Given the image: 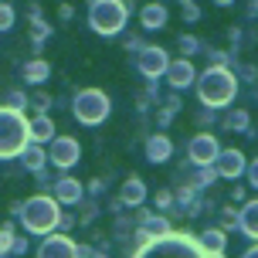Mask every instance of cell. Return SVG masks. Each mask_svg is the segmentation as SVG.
Here are the masks:
<instances>
[{
	"instance_id": "28",
	"label": "cell",
	"mask_w": 258,
	"mask_h": 258,
	"mask_svg": "<svg viewBox=\"0 0 258 258\" xmlns=\"http://www.w3.org/2000/svg\"><path fill=\"white\" fill-rule=\"evenodd\" d=\"M14 21H17V11H14L7 0H0V31H11Z\"/></svg>"
},
{
	"instance_id": "11",
	"label": "cell",
	"mask_w": 258,
	"mask_h": 258,
	"mask_svg": "<svg viewBox=\"0 0 258 258\" xmlns=\"http://www.w3.org/2000/svg\"><path fill=\"white\" fill-rule=\"evenodd\" d=\"M163 78H167V85H170L173 92H183V89H190L194 82H197L190 58H180V61H170V64H167V72H163Z\"/></svg>"
},
{
	"instance_id": "13",
	"label": "cell",
	"mask_w": 258,
	"mask_h": 258,
	"mask_svg": "<svg viewBox=\"0 0 258 258\" xmlns=\"http://www.w3.org/2000/svg\"><path fill=\"white\" fill-rule=\"evenodd\" d=\"M167 7L160 4V0H153V4H143L140 7V21H143V31H160V27L167 24Z\"/></svg>"
},
{
	"instance_id": "18",
	"label": "cell",
	"mask_w": 258,
	"mask_h": 258,
	"mask_svg": "<svg viewBox=\"0 0 258 258\" xmlns=\"http://www.w3.org/2000/svg\"><path fill=\"white\" fill-rule=\"evenodd\" d=\"M143 201H146V183H143L140 177H129V180L122 183V194H119V204H126V207H140Z\"/></svg>"
},
{
	"instance_id": "42",
	"label": "cell",
	"mask_w": 258,
	"mask_h": 258,
	"mask_svg": "<svg viewBox=\"0 0 258 258\" xmlns=\"http://www.w3.org/2000/svg\"><path fill=\"white\" fill-rule=\"evenodd\" d=\"M245 258H258V245H251V248H248V251H245Z\"/></svg>"
},
{
	"instance_id": "29",
	"label": "cell",
	"mask_w": 258,
	"mask_h": 258,
	"mask_svg": "<svg viewBox=\"0 0 258 258\" xmlns=\"http://www.w3.org/2000/svg\"><path fill=\"white\" fill-rule=\"evenodd\" d=\"M180 14H183V24H197V21H201V7H197V0H194V4H183Z\"/></svg>"
},
{
	"instance_id": "2",
	"label": "cell",
	"mask_w": 258,
	"mask_h": 258,
	"mask_svg": "<svg viewBox=\"0 0 258 258\" xmlns=\"http://www.w3.org/2000/svg\"><path fill=\"white\" fill-rule=\"evenodd\" d=\"M129 11H133V0H99L89 7V24L95 34L112 38V34H122Z\"/></svg>"
},
{
	"instance_id": "22",
	"label": "cell",
	"mask_w": 258,
	"mask_h": 258,
	"mask_svg": "<svg viewBox=\"0 0 258 258\" xmlns=\"http://www.w3.org/2000/svg\"><path fill=\"white\" fill-rule=\"evenodd\" d=\"M21 160H24V167H27V170L41 173V170H44V160H48V153L41 150L38 143H27V146H24V153H21Z\"/></svg>"
},
{
	"instance_id": "27",
	"label": "cell",
	"mask_w": 258,
	"mask_h": 258,
	"mask_svg": "<svg viewBox=\"0 0 258 258\" xmlns=\"http://www.w3.org/2000/svg\"><path fill=\"white\" fill-rule=\"evenodd\" d=\"M177 48H180V54H183V58H190V54H197V51H201V41L194 38V34H180Z\"/></svg>"
},
{
	"instance_id": "9",
	"label": "cell",
	"mask_w": 258,
	"mask_h": 258,
	"mask_svg": "<svg viewBox=\"0 0 258 258\" xmlns=\"http://www.w3.org/2000/svg\"><path fill=\"white\" fill-rule=\"evenodd\" d=\"M78 156H82V150H78V140H72V136H54L51 146H48V160H51L58 170L75 167Z\"/></svg>"
},
{
	"instance_id": "7",
	"label": "cell",
	"mask_w": 258,
	"mask_h": 258,
	"mask_svg": "<svg viewBox=\"0 0 258 258\" xmlns=\"http://www.w3.org/2000/svg\"><path fill=\"white\" fill-rule=\"evenodd\" d=\"M221 153V143L214 133H197L190 143H187V160L190 167H214V160Z\"/></svg>"
},
{
	"instance_id": "24",
	"label": "cell",
	"mask_w": 258,
	"mask_h": 258,
	"mask_svg": "<svg viewBox=\"0 0 258 258\" xmlns=\"http://www.w3.org/2000/svg\"><path fill=\"white\" fill-rule=\"evenodd\" d=\"M224 129H231V133H248V129H251V119H248L245 109H234V112L224 116Z\"/></svg>"
},
{
	"instance_id": "35",
	"label": "cell",
	"mask_w": 258,
	"mask_h": 258,
	"mask_svg": "<svg viewBox=\"0 0 258 258\" xmlns=\"http://www.w3.org/2000/svg\"><path fill=\"white\" fill-rule=\"evenodd\" d=\"M143 48H146V44H143V38H140V34H133V38H126V51H136V54H140Z\"/></svg>"
},
{
	"instance_id": "14",
	"label": "cell",
	"mask_w": 258,
	"mask_h": 258,
	"mask_svg": "<svg viewBox=\"0 0 258 258\" xmlns=\"http://www.w3.org/2000/svg\"><path fill=\"white\" fill-rule=\"evenodd\" d=\"M238 231L258 241V197L241 204V211H238Z\"/></svg>"
},
{
	"instance_id": "36",
	"label": "cell",
	"mask_w": 258,
	"mask_h": 258,
	"mask_svg": "<svg viewBox=\"0 0 258 258\" xmlns=\"http://www.w3.org/2000/svg\"><path fill=\"white\" fill-rule=\"evenodd\" d=\"M197 119H201V126H214V119H218V116H214V109H204Z\"/></svg>"
},
{
	"instance_id": "6",
	"label": "cell",
	"mask_w": 258,
	"mask_h": 258,
	"mask_svg": "<svg viewBox=\"0 0 258 258\" xmlns=\"http://www.w3.org/2000/svg\"><path fill=\"white\" fill-rule=\"evenodd\" d=\"M72 112H75L78 122H85V126H99V122L109 119L112 102H109V95H105L102 89H82V92H75Z\"/></svg>"
},
{
	"instance_id": "45",
	"label": "cell",
	"mask_w": 258,
	"mask_h": 258,
	"mask_svg": "<svg viewBox=\"0 0 258 258\" xmlns=\"http://www.w3.org/2000/svg\"><path fill=\"white\" fill-rule=\"evenodd\" d=\"M177 4H180V7H183V4H194V0H177Z\"/></svg>"
},
{
	"instance_id": "39",
	"label": "cell",
	"mask_w": 258,
	"mask_h": 258,
	"mask_svg": "<svg viewBox=\"0 0 258 258\" xmlns=\"http://www.w3.org/2000/svg\"><path fill=\"white\" fill-rule=\"evenodd\" d=\"M255 68H251V64H241V78H245V82H255Z\"/></svg>"
},
{
	"instance_id": "43",
	"label": "cell",
	"mask_w": 258,
	"mask_h": 258,
	"mask_svg": "<svg viewBox=\"0 0 258 258\" xmlns=\"http://www.w3.org/2000/svg\"><path fill=\"white\" fill-rule=\"evenodd\" d=\"M204 258H224V251H204Z\"/></svg>"
},
{
	"instance_id": "21",
	"label": "cell",
	"mask_w": 258,
	"mask_h": 258,
	"mask_svg": "<svg viewBox=\"0 0 258 258\" xmlns=\"http://www.w3.org/2000/svg\"><path fill=\"white\" fill-rule=\"evenodd\" d=\"M48 75H51V68H48L44 58H34V61L24 64V82L27 85H41V82H48Z\"/></svg>"
},
{
	"instance_id": "12",
	"label": "cell",
	"mask_w": 258,
	"mask_h": 258,
	"mask_svg": "<svg viewBox=\"0 0 258 258\" xmlns=\"http://www.w3.org/2000/svg\"><path fill=\"white\" fill-rule=\"evenodd\" d=\"M170 153H173V143H170L167 133H153V136L146 140V160H150V163H167Z\"/></svg>"
},
{
	"instance_id": "23",
	"label": "cell",
	"mask_w": 258,
	"mask_h": 258,
	"mask_svg": "<svg viewBox=\"0 0 258 258\" xmlns=\"http://www.w3.org/2000/svg\"><path fill=\"white\" fill-rule=\"evenodd\" d=\"M214 180H218L214 167H197V170L190 173V180H187V183H190L194 190L201 194V190H207V187H214Z\"/></svg>"
},
{
	"instance_id": "26",
	"label": "cell",
	"mask_w": 258,
	"mask_h": 258,
	"mask_svg": "<svg viewBox=\"0 0 258 258\" xmlns=\"http://www.w3.org/2000/svg\"><path fill=\"white\" fill-rule=\"evenodd\" d=\"M173 197H177V204H180L183 211H187L190 204H197V190H194L190 183H183V187H177V194H173Z\"/></svg>"
},
{
	"instance_id": "19",
	"label": "cell",
	"mask_w": 258,
	"mask_h": 258,
	"mask_svg": "<svg viewBox=\"0 0 258 258\" xmlns=\"http://www.w3.org/2000/svg\"><path fill=\"white\" fill-rule=\"evenodd\" d=\"M48 38H51V24L41 17V7H38V4H31V41H34V48H41Z\"/></svg>"
},
{
	"instance_id": "38",
	"label": "cell",
	"mask_w": 258,
	"mask_h": 258,
	"mask_svg": "<svg viewBox=\"0 0 258 258\" xmlns=\"http://www.w3.org/2000/svg\"><path fill=\"white\" fill-rule=\"evenodd\" d=\"M72 4H58V17H61V21H72Z\"/></svg>"
},
{
	"instance_id": "30",
	"label": "cell",
	"mask_w": 258,
	"mask_h": 258,
	"mask_svg": "<svg viewBox=\"0 0 258 258\" xmlns=\"http://www.w3.org/2000/svg\"><path fill=\"white\" fill-rule=\"evenodd\" d=\"M48 105H51V99H48L44 92H38V95H34V102H31V109H34L38 116H48Z\"/></svg>"
},
{
	"instance_id": "47",
	"label": "cell",
	"mask_w": 258,
	"mask_h": 258,
	"mask_svg": "<svg viewBox=\"0 0 258 258\" xmlns=\"http://www.w3.org/2000/svg\"><path fill=\"white\" fill-rule=\"evenodd\" d=\"M160 4H163V0H160Z\"/></svg>"
},
{
	"instance_id": "32",
	"label": "cell",
	"mask_w": 258,
	"mask_h": 258,
	"mask_svg": "<svg viewBox=\"0 0 258 258\" xmlns=\"http://www.w3.org/2000/svg\"><path fill=\"white\" fill-rule=\"evenodd\" d=\"M245 177H248V183H251V187L258 190V156H255V160H251V163L245 167Z\"/></svg>"
},
{
	"instance_id": "3",
	"label": "cell",
	"mask_w": 258,
	"mask_h": 258,
	"mask_svg": "<svg viewBox=\"0 0 258 258\" xmlns=\"http://www.w3.org/2000/svg\"><path fill=\"white\" fill-rule=\"evenodd\" d=\"M21 221H24L27 231L34 234H48L51 228H58V221H61V211H58V201L48 197V194H38V197H31L21 204Z\"/></svg>"
},
{
	"instance_id": "25",
	"label": "cell",
	"mask_w": 258,
	"mask_h": 258,
	"mask_svg": "<svg viewBox=\"0 0 258 258\" xmlns=\"http://www.w3.org/2000/svg\"><path fill=\"white\" fill-rule=\"evenodd\" d=\"M218 221H221V231H224V234H228V231H238V207H234V204L221 207Z\"/></svg>"
},
{
	"instance_id": "34",
	"label": "cell",
	"mask_w": 258,
	"mask_h": 258,
	"mask_svg": "<svg viewBox=\"0 0 258 258\" xmlns=\"http://www.w3.org/2000/svg\"><path fill=\"white\" fill-rule=\"evenodd\" d=\"M170 204H173V194H170V190H156V207H160V211H167Z\"/></svg>"
},
{
	"instance_id": "20",
	"label": "cell",
	"mask_w": 258,
	"mask_h": 258,
	"mask_svg": "<svg viewBox=\"0 0 258 258\" xmlns=\"http://www.w3.org/2000/svg\"><path fill=\"white\" fill-rule=\"evenodd\" d=\"M197 248H201V251H224V248H228V234L221 231V228H207V231H201V238H197Z\"/></svg>"
},
{
	"instance_id": "41",
	"label": "cell",
	"mask_w": 258,
	"mask_h": 258,
	"mask_svg": "<svg viewBox=\"0 0 258 258\" xmlns=\"http://www.w3.org/2000/svg\"><path fill=\"white\" fill-rule=\"evenodd\" d=\"M231 4H238V0H214V7H231Z\"/></svg>"
},
{
	"instance_id": "37",
	"label": "cell",
	"mask_w": 258,
	"mask_h": 258,
	"mask_svg": "<svg viewBox=\"0 0 258 258\" xmlns=\"http://www.w3.org/2000/svg\"><path fill=\"white\" fill-rule=\"evenodd\" d=\"M228 197H231L234 204H245V201H248V197H245V187H234V190L228 194Z\"/></svg>"
},
{
	"instance_id": "44",
	"label": "cell",
	"mask_w": 258,
	"mask_h": 258,
	"mask_svg": "<svg viewBox=\"0 0 258 258\" xmlns=\"http://www.w3.org/2000/svg\"><path fill=\"white\" fill-rule=\"evenodd\" d=\"M248 14H251V17L258 14V0H251V7H248Z\"/></svg>"
},
{
	"instance_id": "5",
	"label": "cell",
	"mask_w": 258,
	"mask_h": 258,
	"mask_svg": "<svg viewBox=\"0 0 258 258\" xmlns=\"http://www.w3.org/2000/svg\"><path fill=\"white\" fill-rule=\"evenodd\" d=\"M136 258H204V251L197 248L194 238L170 231L163 238H153L150 245H143V251Z\"/></svg>"
},
{
	"instance_id": "15",
	"label": "cell",
	"mask_w": 258,
	"mask_h": 258,
	"mask_svg": "<svg viewBox=\"0 0 258 258\" xmlns=\"http://www.w3.org/2000/svg\"><path fill=\"white\" fill-rule=\"evenodd\" d=\"M82 197H85V187L78 180H72V177L54 183V201L58 204H82Z\"/></svg>"
},
{
	"instance_id": "8",
	"label": "cell",
	"mask_w": 258,
	"mask_h": 258,
	"mask_svg": "<svg viewBox=\"0 0 258 258\" xmlns=\"http://www.w3.org/2000/svg\"><path fill=\"white\" fill-rule=\"evenodd\" d=\"M170 64V54L163 51V48H156V44H146L140 54H136V68H140L143 75L150 78V82H156V78H163V72H167Z\"/></svg>"
},
{
	"instance_id": "46",
	"label": "cell",
	"mask_w": 258,
	"mask_h": 258,
	"mask_svg": "<svg viewBox=\"0 0 258 258\" xmlns=\"http://www.w3.org/2000/svg\"><path fill=\"white\" fill-rule=\"evenodd\" d=\"M85 4H89V7H92V4H99V0H85Z\"/></svg>"
},
{
	"instance_id": "4",
	"label": "cell",
	"mask_w": 258,
	"mask_h": 258,
	"mask_svg": "<svg viewBox=\"0 0 258 258\" xmlns=\"http://www.w3.org/2000/svg\"><path fill=\"white\" fill-rule=\"evenodd\" d=\"M31 143L27 136V119L21 109H0V160L21 156Z\"/></svg>"
},
{
	"instance_id": "10",
	"label": "cell",
	"mask_w": 258,
	"mask_h": 258,
	"mask_svg": "<svg viewBox=\"0 0 258 258\" xmlns=\"http://www.w3.org/2000/svg\"><path fill=\"white\" fill-rule=\"evenodd\" d=\"M245 167H248V160H245V153L241 150H221L218 153V160H214V173H218L221 180H238L241 173H245Z\"/></svg>"
},
{
	"instance_id": "33",
	"label": "cell",
	"mask_w": 258,
	"mask_h": 258,
	"mask_svg": "<svg viewBox=\"0 0 258 258\" xmlns=\"http://www.w3.org/2000/svg\"><path fill=\"white\" fill-rule=\"evenodd\" d=\"M228 41H231V48H238V44L245 41V31H241L238 24H234V27H228Z\"/></svg>"
},
{
	"instance_id": "17",
	"label": "cell",
	"mask_w": 258,
	"mask_h": 258,
	"mask_svg": "<svg viewBox=\"0 0 258 258\" xmlns=\"http://www.w3.org/2000/svg\"><path fill=\"white\" fill-rule=\"evenodd\" d=\"M41 258H78V248L68 238H48L41 245Z\"/></svg>"
},
{
	"instance_id": "1",
	"label": "cell",
	"mask_w": 258,
	"mask_h": 258,
	"mask_svg": "<svg viewBox=\"0 0 258 258\" xmlns=\"http://www.w3.org/2000/svg\"><path fill=\"white\" fill-rule=\"evenodd\" d=\"M234 95H238V78H234L231 68H207L197 78V99L204 102V109L231 105Z\"/></svg>"
},
{
	"instance_id": "40",
	"label": "cell",
	"mask_w": 258,
	"mask_h": 258,
	"mask_svg": "<svg viewBox=\"0 0 258 258\" xmlns=\"http://www.w3.org/2000/svg\"><path fill=\"white\" fill-rule=\"evenodd\" d=\"M105 190V180H92L89 183V194H92V197H95V194H102Z\"/></svg>"
},
{
	"instance_id": "16",
	"label": "cell",
	"mask_w": 258,
	"mask_h": 258,
	"mask_svg": "<svg viewBox=\"0 0 258 258\" xmlns=\"http://www.w3.org/2000/svg\"><path fill=\"white\" fill-rule=\"evenodd\" d=\"M27 136H31V143H51L54 140V122L51 116H34V119H27Z\"/></svg>"
},
{
	"instance_id": "31",
	"label": "cell",
	"mask_w": 258,
	"mask_h": 258,
	"mask_svg": "<svg viewBox=\"0 0 258 258\" xmlns=\"http://www.w3.org/2000/svg\"><path fill=\"white\" fill-rule=\"evenodd\" d=\"M7 109H21V112H24L27 109V95L24 92H11V95H7Z\"/></svg>"
}]
</instances>
